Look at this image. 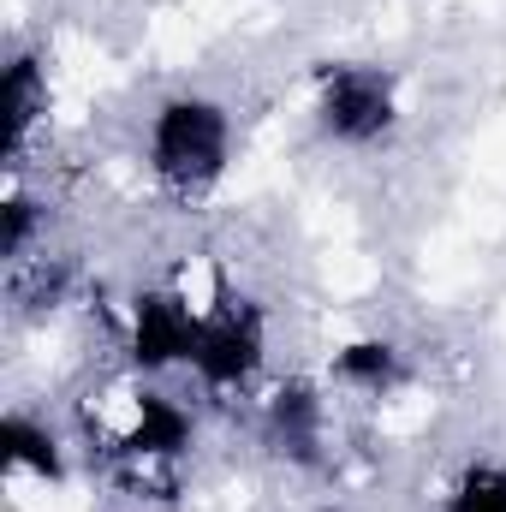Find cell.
Listing matches in <instances>:
<instances>
[{"instance_id": "obj_1", "label": "cell", "mask_w": 506, "mask_h": 512, "mask_svg": "<svg viewBox=\"0 0 506 512\" xmlns=\"http://www.w3.org/2000/svg\"><path fill=\"white\" fill-rule=\"evenodd\" d=\"M143 161L155 173L161 191L173 197H203L227 179L233 167V114L215 96L179 90L149 114V137H143Z\"/></svg>"}, {"instance_id": "obj_2", "label": "cell", "mask_w": 506, "mask_h": 512, "mask_svg": "<svg viewBox=\"0 0 506 512\" xmlns=\"http://www.w3.org/2000/svg\"><path fill=\"white\" fill-rule=\"evenodd\" d=\"M316 131L340 149H376L399 131V84L364 60H328L316 72Z\"/></svg>"}, {"instance_id": "obj_3", "label": "cell", "mask_w": 506, "mask_h": 512, "mask_svg": "<svg viewBox=\"0 0 506 512\" xmlns=\"http://www.w3.org/2000/svg\"><path fill=\"white\" fill-rule=\"evenodd\" d=\"M268 358V322L251 298H215L203 304V328H197V352H191V376L209 393H239L256 382Z\"/></svg>"}, {"instance_id": "obj_4", "label": "cell", "mask_w": 506, "mask_h": 512, "mask_svg": "<svg viewBox=\"0 0 506 512\" xmlns=\"http://www.w3.org/2000/svg\"><path fill=\"white\" fill-rule=\"evenodd\" d=\"M197 328H203V304H191L179 286H149L131 298L126 316V352L137 376H167V370H191L197 352Z\"/></svg>"}, {"instance_id": "obj_5", "label": "cell", "mask_w": 506, "mask_h": 512, "mask_svg": "<svg viewBox=\"0 0 506 512\" xmlns=\"http://www.w3.org/2000/svg\"><path fill=\"white\" fill-rule=\"evenodd\" d=\"M262 441L286 459V465H322V441H328V405L322 387L304 376H286L262 399Z\"/></svg>"}, {"instance_id": "obj_6", "label": "cell", "mask_w": 506, "mask_h": 512, "mask_svg": "<svg viewBox=\"0 0 506 512\" xmlns=\"http://www.w3.org/2000/svg\"><path fill=\"white\" fill-rule=\"evenodd\" d=\"M191 435H197V423L179 399H167L155 387H131L126 429L114 435V447L126 459H179V453H191Z\"/></svg>"}, {"instance_id": "obj_7", "label": "cell", "mask_w": 506, "mask_h": 512, "mask_svg": "<svg viewBox=\"0 0 506 512\" xmlns=\"http://www.w3.org/2000/svg\"><path fill=\"white\" fill-rule=\"evenodd\" d=\"M0 114H6V161L24 155L36 120L48 114V66L24 48L6 60V84H0Z\"/></svg>"}, {"instance_id": "obj_8", "label": "cell", "mask_w": 506, "mask_h": 512, "mask_svg": "<svg viewBox=\"0 0 506 512\" xmlns=\"http://www.w3.org/2000/svg\"><path fill=\"white\" fill-rule=\"evenodd\" d=\"M0 465H6V477H36V483L66 477V453H60L54 429L24 411H6V423H0Z\"/></svg>"}, {"instance_id": "obj_9", "label": "cell", "mask_w": 506, "mask_h": 512, "mask_svg": "<svg viewBox=\"0 0 506 512\" xmlns=\"http://www.w3.org/2000/svg\"><path fill=\"white\" fill-rule=\"evenodd\" d=\"M328 370H334L340 387L370 393V399H381V393H393V387L405 382V358H399L393 340H346Z\"/></svg>"}, {"instance_id": "obj_10", "label": "cell", "mask_w": 506, "mask_h": 512, "mask_svg": "<svg viewBox=\"0 0 506 512\" xmlns=\"http://www.w3.org/2000/svg\"><path fill=\"white\" fill-rule=\"evenodd\" d=\"M441 512H506V465H465L447 495H441Z\"/></svg>"}, {"instance_id": "obj_11", "label": "cell", "mask_w": 506, "mask_h": 512, "mask_svg": "<svg viewBox=\"0 0 506 512\" xmlns=\"http://www.w3.org/2000/svg\"><path fill=\"white\" fill-rule=\"evenodd\" d=\"M42 227H48V209L42 203H30L18 191L0 203V256H6V268H24L30 262V245H36Z\"/></svg>"}]
</instances>
